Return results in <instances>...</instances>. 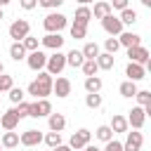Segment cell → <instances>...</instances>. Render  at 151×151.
I'll return each mask as SVG.
<instances>
[{
	"label": "cell",
	"instance_id": "6da1fadb",
	"mask_svg": "<svg viewBox=\"0 0 151 151\" xmlns=\"http://www.w3.org/2000/svg\"><path fill=\"white\" fill-rule=\"evenodd\" d=\"M52 92H54V80L47 71H40L38 78L28 85V94H33L35 99H47Z\"/></svg>",
	"mask_w": 151,
	"mask_h": 151
},
{
	"label": "cell",
	"instance_id": "7a4b0ae2",
	"mask_svg": "<svg viewBox=\"0 0 151 151\" xmlns=\"http://www.w3.org/2000/svg\"><path fill=\"white\" fill-rule=\"evenodd\" d=\"M66 26H68V19H66L61 12H50V14L42 19V28H45L47 33H61Z\"/></svg>",
	"mask_w": 151,
	"mask_h": 151
},
{
	"label": "cell",
	"instance_id": "3957f363",
	"mask_svg": "<svg viewBox=\"0 0 151 151\" xmlns=\"http://www.w3.org/2000/svg\"><path fill=\"white\" fill-rule=\"evenodd\" d=\"M28 35H31V24L26 19H17L9 24V38H14V42H21Z\"/></svg>",
	"mask_w": 151,
	"mask_h": 151
},
{
	"label": "cell",
	"instance_id": "277c9868",
	"mask_svg": "<svg viewBox=\"0 0 151 151\" xmlns=\"http://www.w3.org/2000/svg\"><path fill=\"white\" fill-rule=\"evenodd\" d=\"M90 139H92V132H90V130H85V127H80V130H76V132L71 134L68 146H71L73 151H83V149L90 144Z\"/></svg>",
	"mask_w": 151,
	"mask_h": 151
},
{
	"label": "cell",
	"instance_id": "5b68a950",
	"mask_svg": "<svg viewBox=\"0 0 151 151\" xmlns=\"http://www.w3.org/2000/svg\"><path fill=\"white\" fill-rule=\"evenodd\" d=\"M47 54L42 52V50H35V52H28V57H26V64H28V68L31 71H42V68H47Z\"/></svg>",
	"mask_w": 151,
	"mask_h": 151
},
{
	"label": "cell",
	"instance_id": "8992f818",
	"mask_svg": "<svg viewBox=\"0 0 151 151\" xmlns=\"http://www.w3.org/2000/svg\"><path fill=\"white\" fill-rule=\"evenodd\" d=\"M66 66H68V64H66V54H61V52L50 54V59H47V73H50V76H59Z\"/></svg>",
	"mask_w": 151,
	"mask_h": 151
},
{
	"label": "cell",
	"instance_id": "52a82bcc",
	"mask_svg": "<svg viewBox=\"0 0 151 151\" xmlns=\"http://www.w3.org/2000/svg\"><path fill=\"white\" fill-rule=\"evenodd\" d=\"M127 123H130L132 130H142L144 123H146V111H144V106H132L130 113H127Z\"/></svg>",
	"mask_w": 151,
	"mask_h": 151
},
{
	"label": "cell",
	"instance_id": "ba28073f",
	"mask_svg": "<svg viewBox=\"0 0 151 151\" xmlns=\"http://www.w3.org/2000/svg\"><path fill=\"white\" fill-rule=\"evenodd\" d=\"M101 28L109 33V35H120L123 33V21H120V17H113V14H109L106 19H101Z\"/></svg>",
	"mask_w": 151,
	"mask_h": 151
},
{
	"label": "cell",
	"instance_id": "9c48e42d",
	"mask_svg": "<svg viewBox=\"0 0 151 151\" xmlns=\"http://www.w3.org/2000/svg\"><path fill=\"white\" fill-rule=\"evenodd\" d=\"M45 116H52L50 99H35L31 104V118H45Z\"/></svg>",
	"mask_w": 151,
	"mask_h": 151
},
{
	"label": "cell",
	"instance_id": "30bf717a",
	"mask_svg": "<svg viewBox=\"0 0 151 151\" xmlns=\"http://www.w3.org/2000/svg\"><path fill=\"white\" fill-rule=\"evenodd\" d=\"M142 144H144V134L139 130H132V132H127L123 149L125 151H142Z\"/></svg>",
	"mask_w": 151,
	"mask_h": 151
},
{
	"label": "cell",
	"instance_id": "8fae6325",
	"mask_svg": "<svg viewBox=\"0 0 151 151\" xmlns=\"http://www.w3.org/2000/svg\"><path fill=\"white\" fill-rule=\"evenodd\" d=\"M127 57H130V61H134V64H142V66H144V64L149 61V57H151V54H149V50H146L144 45H137V47H130V50H127Z\"/></svg>",
	"mask_w": 151,
	"mask_h": 151
},
{
	"label": "cell",
	"instance_id": "7c38bea8",
	"mask_svg": "<svg viewBox=\"0 0 151 151\" xmlns=\"http://www.w3.org/2000/svg\"><path fill=\"white\" fill-rule=\"evenodd\" d=\"M125 76H127V80L137 83V80L146 78V68H144L142 64H134V61H130V64H127V68H125Z\"/></svg>",
	"mask_w": 151,
	"mask_h": 151
},
{
	"label": "cell",
	"instance_id": "4fadbf2b",
	"mask_svg": "<svg viewBox=\"0 0 151 151\" xmlns=\"http://www.w3.org/2000/svg\"><path fill=\"white\" fill-rule=\"evenodd\" d=\"M17 125H19V116L14 113V109H9V111H5V113L0 116V127H2V130L12 132Z\"/></svg>",
	"mask_w": 151,
	"mask_h": 151
},
{
	"label": "cell",
	"instance_id": "5bb4252c",
	"mask_svg": "<svg viewBox=\"0 0 151 151\" xmlns=\"http://www.w3.org/2000/svg\"><path fill=\"white\" fill-rule=\"evenodd\" d=\"M40 42H42L47 50H54V52H59V50L64 47V38H61V33H47Z\"/></svg>",
	"mask_w": 151,
	"mask_h": 151
},
{
	"label": "cell",
	"instance_id": "9a60e30c",
	"mask_svg": "<svg viewBox=\"0 0 151 151\" xmlns=\"http://www.w3.org/2000/svg\"><path fill=\"white\" fill-rule=\"evenodd\" d=\"M54 94H57L59 99L68 97V94H71V80L64 78V76H57V80H54Z\"/></svg>",
	"mask_w": 151,
	"mask_h": 151
},
{
	"label": "cell",
	"instance_id": "2e32d148",
	"mask_svg": "<svg viewBox=\"0 0 151 151\" xmlns=\"http://www.w3.org/2000/svg\"><path fill=\"white\" fill-rule=\"evenodd\" d=\"M40 142H45V137L40 134V130H26V132H21V144L24 146H38Z\"/></svg>",
	"mask_w": 151,
	"mask_h": 151
},
{
	"label": "cell",
	"instance_id": "e0dca14e",
	"mask_svg": "<svg viewBox=\"0 0 151 151\" xmlns=\"http://www.w3.org/2000/svg\"><path fill=\"white\" fill-rule=\"evenodd\" d=\"M109 14H113V7H111V2H104V0H97L94 2V9H92V17L94 19H106Z\"/></svg>",
	"mask_w": 151,
	"mask_h": 151
},
{
	"label": "cell",
	"instance_id": "ac0fdd59",
	"mask_svg": "<svg viewBox=\"0 0 151 151\" xmlns=\"http://www.w3.org/2000/svg\"><path fill=\"white\" fill-rule=\"evenodd\" d=\"M118 40H120V45L123 47H137V45H142V35H137V33H132V31H123L120 35H118Z\"/></svg>",
	"mask_w": 151,
	"mask_h": 151
},
{
	"label": "cell",
	"instance_id": "d6986e66",
	"mask_svg": "<svg viewBox=\"0 0 151 151\" xmlns=\"http://www.w3.org/2000/svg\"><path fill=\"white\" fill-rule=\"evenodd\" d=\"M87 59H85V54H83V50H71L68 54H66V64L68 66H73V68H83V64H85Z\"/></svg>",
	"mask_w": 151,
	"mask_h": 151
},
{
	"label": "cell",
	"instance_id": "ffe728a7",
	"mask_svg": "<svg viewBox=\"0 0 151 151\" xmlns=\"http://www.w3.org/2000/svg\"><path fill=\"white\" fill-rule=\"evenodd\" d=\"M101 78L99 76H90V78H85V92L87 94H99L101 92Z\"/></svg>",
	"mask_w": 151,
	"mask_h": 151
},
{
	"label": "cell",
	"instance_id": "44dd1931",
	"mask_svg": "<svg viewBox=\"0 0 151 151\" xmlns=\"http://www.w3.org/2000/svg\"><path fill=\"white\" fill-rule=\"evenodd\" d=\"M47 123H50V130H52V132H61V130L66 127L64 113H52V116H47Z\"/></svg>",
	"mask_w": 151,
	"mask_h": 151
},
{
	"label": "cell",
	"instance_id": "7402d4cb",
	"mask_svg": "<svg viewBox=\"0 0 151 151\" xmlns=\"http://www.w3.org/2000/svg\"><path fill=\"white\" fill-rule=\"evenodd\" d=\"M127 127H130L127 118L120 116V113H113V118H111V130H113V132H125V134H127Z\"/></svg>",
	"mask_w": 151,
	"mask_h": 151
},
{
	"label": "cell",
	"instance_id": "603a6c76",
	"mask_svg": "<svg viewBox=\"0 0 151 151\" xmlns=\"http://www.w3.org/2000/svg\"><path fill=\"white\" fill-rule=\"evenodd\" d=\"M9 57H12L14 61H21V59H26V57H28V52H26L24 42H12V45H9Z\"/></svg>",
	"mask_w": 151,
	"mask_h": 151
},
{
	"label": "cell",
	"instance_id": "cb8c5ba5",
	"mask_svg": "<svg viewBox=\"0 0 151 151\" xmlns=\"http://www.w3.org/2000/svg\"><path fill=\"white\" fill-rule=\"evenodd\" d=\"M118 92L125 97V99H132V97H137V83H132V80H125V83H120V87H118Z\"/></svg>",
	"mask_w": 151,
	"mask_h": 151
},
{
	"label": "cell",
	"instance_id": "d4e9b609",
	"mask_svg": "<svg viewBox=\"0 0 151 151\" xmlns=\"http://www.w3.org/2000/svg\"><path fill=\"white\" fill-rule=\"evenodd\" d=\"M113 130H111V125H99L97 130H94V137L99 139V142H104V144H109L111 139H113Z\"/></svg>",
	"mask_w": 151,
	"mask_h": 151
},
{
	"label": "cell",
	"instance_id": "484cf974",
	"mask_svg": "<svg viewBox=\"0 0 151 151\" xmlns=\"http://www.w3.org/2000/svg\"><path fill=\"white\" fill-rule=\"evenodd\" d=\"M0 142H2V146H5V149H14V146H19V144H21V134H17V132L12 130V132H5Z\"/></svg>",
	"mask_w": 151,
	"mask_h": 151
},
{
	"label": "cell",
	"instance_id": "4316f807",
	"mask_svg": "<svg viewBox=\"0 0 151 151\" xmlns=\"http://www.w3.org/2000/svg\"><path fill=\"white\" fill-rule=\"evenodd\" d=\"M85 35H87V24H83V21H76V19H73V24H71V38L83 40Z\"/></svg>",
	"mask_w": 151,
	"mask_h": 151
},
{
	"label": "cell",
	"instance_id": "83f0119b",
	"mask_svg": "<svg viewBox=\"0 0 151 151\" xmlns=\"http://www.w3.org/2000/svg\"><path fill=\"white\" fill-rule=\"evenodd\" d=\"M97 64H99V68H101V71H111V68H113V64H116V59H113V54L104 52V54H99V57H97Z\"/></svg>",
	"mask_w": 151,
	"mask_h": 151
},
{
	"label": "cell",
	"instance_id": "f1b7e54d",
	"mask_svg": "<svg viewBox=\"0 0 151 151\" xmlns=\"http://www.w3.org/2000/svg\"><path fill=\"white\" fill-rule=\"evenodd\" d=\"M90 19H92V9H90L87 5H78V9H76V21L90 24Z\"/></svg>",
	"mask_w": 151,
	"mask_h": 151
},
{
	"label": "cell",
	"instance_id": "f546056e",
	"mask_svg": "<svg viewBox=\"0 0 151 151\" xmlns=\"http://www.w3.org/2000/svg\"><path fill=\"white\" fill-rule=\"evenodd\" d=\"M83 54H85V59H97L101 52H99V45H97V42H85Z\"/></svg>",
	"mask_w": 151,
	"mask_h": 151
},
{
	"label": "cell",
	"instance_id": "4dcf8cb0",
	"mask_svg": "<svg viewBox=\"0 0 151 151\" xmlns=\"http://www.w3.org/2000/svg\"><path fill=\"white\" fill-rule=\"evenodd\" d=\"M120 21H123V26H132V24L137 21V12L130 9V7L123 9V12H120Z\"/></svg>",
	"mask_w": 151,
	"mask_h": 151
},
{
	"label": "cell",
	"instance_id": "1f68e13d",
	"mask_svg": "<svg viewBox=\"0 0 151 151\" xmlns=\"http://www.w3.org/2000/svg\"><path fill=\"white\" fill-rule=\"evenodd\" d=\"M45 144H47L50 149H57V146L61 144V132H52V130H50V132L45 134Z\"/></svg>",
	"mask_w": 151,
	"mask_h": 151
},
{
	"label": "cell",
	"instance_id": "d6a6232c",
	"mask_svg": "<svg viewBox=\"0 0 151 151\" xmlns=\"http://www.w3.org/2000/svg\"><path fill=\"white\" fill-rule=\"evenodd\" d=\"M104 47H106V52H109V54H116L123 45H120V40H118V38H113V35H111V38H106V40H104Z\"/></svg>",
	"mask_w": 151,
	"mask_h": 151
},
{
	"label": "cell",
	"instance_id": "836d02e7",
	"mask_svg": "<svg viewBox=\"0 0 151 151\" xmlns=\"http://www.w3.org/2000/svg\"><path fill=\"white\" fill-rule=\"evenodd\" d=\"M97 71H99V64H97V59H87L85 64H83V73L90 78V76H97Z\"/></svg>",
	"mask_w": 151,
	"mask_h": 151
},
{
	"label": "cell",
	"instance_id": "e575fe53",
	"mask_svg": "<svg viewBox=\"0 0 151 151\" xmlns=\"http://www.w3.org/2000/svg\"><path fill=\"white\" fill-rule=\"evenodd\" d=\"M134 99H137V106H149L151 104V90H139Z\"/></svg>",
	"mask_w": 151,
	"mask_h": 151
},
{
	"label": "cell",
	"instance_id": "d590c367",
	"mask_svg": "<svg viewBox=\"0 0 151 151\" xmlns=\"http://www.w3.org/2000/svg\"><path fill=\"white\" fill-rule=\"evenodd\" d=\"M7 97H9L12 104H21V101H24V90H21V87H12V90L7 92Z\"/></svg>",
	"mask_w": 151,
	"mask_h": 151
},
{
	"label": "cell",
	"instance_id": "8d00e7d4",
	"mask_svg": "<svg viewBox=\"0 0 151 151\" xmlns=\"http://www.w3.org/2000/svg\"><path fill=\"white\" fill-rule=\"evenodd\" d=\"M14 113L19 116V120H21V118H26V116H31V104H28V101L17 104V106H14Z\"/></svg>",
	"mask_w": 151,
	"mask_h": 151
},
{
	"label": "cell",
	"instance_id": "74e56055",
	"mask_svg": "<svg viewBox=\"0 0 151 151\" xmlns=\"http://www.w3.org/2000/svg\"><path fill=\"white\" fill-rule=\"evenodd\" d=\"M101 94H87L85 97V104H87V109H99L101 106Z\"/></svg>",
	"mask_w": 151,
	"mask_h": 151
},
{
	"label": "cell",
	"instance_id": "f35d334b",
	"mask_svg": "<svg viewBox=\"0 0 151 151\" xmlns=\"http://www.w3.org/2000/svg\"><path fill=\"white\" fill-rule=\"evenodd\" d=\"M12 87H14V78L7 76V73H2V76H0V90H2V92H9Z\"/></svg>",
	"mask_w": 151,
	"mask_h": 151
},
{
	"label": "cell",
	"instance_id": "ab89813d",
	"mask_svg": "<svg viewBox=\"0 0 151 151\" xmlns=\"http://www.w3.org/2000/svg\"><path fill=\"white\" fill-rule=\"evenodd\" d=\"M21 42H24V47H26V52H35V50H38V38H33V35H28V38H24Z\"/></svg>",
	"mask_w": 151,
	"mask_h": 151
},
{
	"label": "cell",
	"instance_id": "60d3db41",
	"mask_svg": "<svg viewBox=\"0 0 151 151\" xmlns=\"http://www.w3.org/2000/svg\"><path fill=\"white\" fill-rule=\"evenodd\" d=\"M38 5L40 7H47V9H57V7L64 5V0H38Z\"/></svg>",
	"mask_w": 151,
	"mask_h": 151
},
{
	"label": "cell",
	"instance_id": "b9f144b4",
	"mask_svg": "<svg viewBox=\"0 0 151 151\" xmlns=\"http://www.w3.org/2000/svg\"><path fill=\"white\" fill-rule=\"evenodd\" d=\"M104 151H125V149H123V142H118V139H111V142L104 146Z\"/></svg>",
	"mask_w": 151,
	"mask_h": 151
},
{
	"label": "cell",
	"instance_id": "7bdbcfd3",
	"mask_svg": "<svg viewBox=\"0 0 151 151\" xmlns=\"http://www.w3.org/2000/svg\"><path fill=\"white\" fill-rule=\"evenodd\" d=\"M111 7L123 12V9H127V0H111Z\"/></svg>",
	"mask_w": 151,
	"mask_h": 151
},
{
	"label": "cell",
	"instance_id": "ee69618b",
	"mask_svg": "<svg viewBox=\"0 0 151 151\" xmlns=\"http://www.w3.org/2000/svg\"><path fill=\"white\" fill-rule=\"evenodd\" d=\"M19 5H21V9H35L38 0H19Z\"/></svg>",
	"mask_w": 151,
	"mask_h": 151
},
{
	"label": "cell",
	"instance_id": "f6af8a7d",
	"mask_svg": "<svg viewBox=\"0 0 151 151\" xmlns=\"http://www.w3.org/2000/svg\"><path fill=\"white\" fill-rule=\"evenodd\" d=\"M52 151H73V149H71L68 144H59V146H57V149H52Z\"/></svg>",
	"mask_w": 151,
	"mask_h": 151
},
{
	"label": "cell",
	"instance_id": "bcb514c9",
	"mask_svg": "<svg viewBox=\"0 0 151 151\" xmlns=\"http://www.w3.org/2000/svg\"><path fill=\"white\" fill-rule=\"evenodd\" d=\"M83 151H104V149H99V146H94V144H87Z\"/></svg>",
	"mask_w": 151,
	"mask_h": 151
},
{
	"label": "cell",
	"instance_id": "7dc6e473",
	"mask_svg": "<svg viewBox=\"0 0 151 151\" xmlns=\"http://www.w3.org/2000/svg\"><path fill=\"white\" fill-rule=\"evenodd\" d=\"M144 68H146V73H151V57H149V61L144 64Z\"/></svg>",
	"mask_w": 151,
	"mask_h": 151
},
{
	"label": "cell",
	"instance_id": "c3c4849f",
	"mask_svg": "<svg viewBox=\"0 0 151 151\" xmlns=\"http://www.w3.org/2000/svg\"><path fill=\"white\" fill-rule=\"evenodd\" d=\"M144 111H146V118H151V104H149V106H144Z\"/></svg>",
	"mask_w": 151,
	"mask_h": 151
},
{
	"label": "cell",
	"instance_id": "681fc988",
	"mask_svg": "<svg viewBox=\"0 0 151 151\" xmlns=\"http://www.w3.org/2000/svg\"><path fill=\"white\" fill-rule=\"evenodd\" d=\"M90 2H94V0H78V5H90Z\"/></svg>",
	"mask_w": 151,
	"mask_h": 151
},
{
	"label": "cell",
	"instance_id": "f907efd6",
	"mask_svg": "<svg viewBox=\"0 0 151 151\" xmlns=\"http://www.w3.org/2000/svg\"><path fill=\"white\" fill-rule=\"evenodd\" d=\"M142 5H144V7H149V9H151V0H142Z\"/></svg>",
	"mask_w": 151,
	"mask_h": 151
},
{
	"label": "cell",
	"instance_id": "816d5d0a",
	"mask_svg": "<svg viewBox=\"0 0 151 151\" xmlns=\"http://www.w3.org/2000/svg\"><path fill=\"white\" fill-rule=\"evenodd\" d=\"M12 0H0V7H5V5H9Z\"/></svg>",
	"mask_w": 151,
	"mask_h": 151
},
{
	"label": "cell",
	"instance_id": "f5cc1de1",
	"mask_svg": "<svg viewBox=\"0 0 151 151\" xmlns=\"http://www.w3.org/2000/svg\"><path fill=\"white\" fill-rule=\"evenodd\" d=\"M2 73H5V66H2V61H0V76H2Z\"/></svg>",
	"mask_w": 151,
	"mask_h": 151
},
{
	"label": "cell",
	"instance_id": "db71d44e",
	"mask_svg": "<svg viewBox=\"0 0 151 151\" xmlns=\"http://www.w3.org/2000/svg\"><path fill=\"white\" fill-rule=\"evenodd\" d=\"M2 19H5V12H2V7H0V21H2Z\"/></svg>",
	"mask_w": 151,
	"mask_h": 151
},
{
	"label": "cell",
	"instance_id": "11a10c76",
	"mask_svg": "<svg viewBox=\"0 0 151 151\" xmlns=\"http://www.w3.org/2000/svg\"><path fill=\"white\" fill-rule=\"evenodd\" d=\"M0 149H2V142H0Z\"/></svg>",
	"mask_w": 151,
	"mask_h": 151
},
{
	"label": "cell",
	"instance_id": "9f6ffc18",
	"mask_svg": "<svg viewBox=\"0 0 151 151\" xmlns=\"http://www.w3.org/2000/svg\"><path fill=\"white\" fill-rule=\"evenodd\" d=\"M0 92H2V90H0Z\"/></svg>",
	"mask_w": 151,
	"mask_h": 151
}]
</instances>
